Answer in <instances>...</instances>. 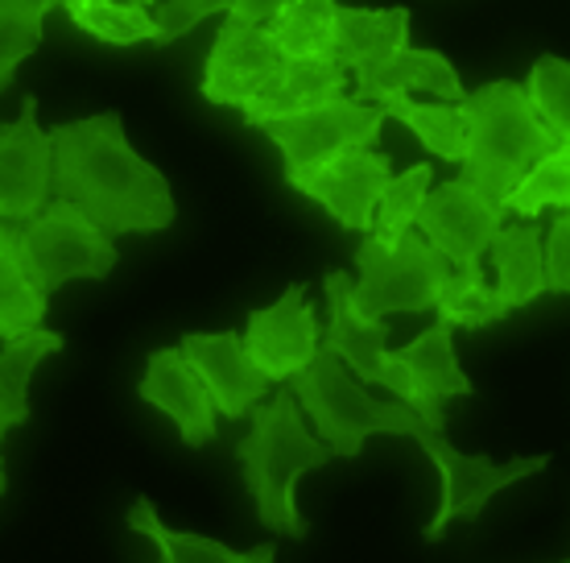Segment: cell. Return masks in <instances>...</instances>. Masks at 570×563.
I'll return each instance as SVG.
<instances>
[{"instance_id": "d6986e66", "label": "cell", "mask_w": 570, "mask_h": 563, "mask_svg": "<svg viewBox=\"0 0 570 563\" xmlns=\"http://www.w3.org/2000/svg\"><path fill=\"white\" fill-rule=\"evenodd\" d=\"M492 253V270H497V303L504 316H513L529 307L538 294H546V261H542V229L538 220H521V224H504L497 241L488 245Z\"/></svg>"}, {"instance_id": "ac0fdd59", "label": "cell", "mask_w": 570, "mask_h": 563, "mask_svg": "<svg viewBox=\"0 0 570 563\" xmlns=\"http://www.w3.org/2000/svg\"><path fill=\"white\" fill-rule=\"evenodd\" d=\"M343 87H347V71L327 58H285L277 79L248 108H240V116L244 125L257 129L261 120H273V116H298L343 100Z\"/></svg>"}, {"instance_id": "30bf717a", "label": "cell", "mask_w": 570, "mask_h": 563, "mask_svg": "<svg viewBox=\"0 0 570 563\" xmlns=\"http://www.w3.org/2000/svg\"><path fill=\"white\" fill-rule=\"evenodd\" d=\"M244 348L269 386H285L298 373H306L323 348L318 332V311L306 299L302 282H289L277 303L248 311L244 323Z\"/></svg>"}, {"instance_id": "e0dca14e", "label": "cell", "mask_w": 570, "mask_h": 563, "mask_svg": "<svg viewBox=\"0 0 570 563\" xmlns=\"http://www.w3.org/2000/svg\"><path fill=\"white\" fill-rule=\"evenodd\" d=\"M397 365L410 373L417 394V415L426 419V427L446 435V415H442V402L446 398H471L475 386L468 381V373L459 369L455 361V332L446 323H434L426 332L410 340V344L393 352Z\"/></svg>"}, {"instance_id": "52a82bcc", "label": "cell", "mask_w": 570, "mask_h": 563, "mask_svg": "<svg viewBox=\"0 0 570 563\" xmlns=\"http://www.w3.org/2000/svg\"><path fill=\"white\" fill-rule=\"evenodd\" d=\"M323 290H327V340L323 348L340 357L347 373L364 381V386H381L397 402L417 410V394L410 373L397 365V357L389 352V323L372 319L356 307V287L343 270H327L323 274Z\"/></svg>"}, {"instance_id": "d590c367", "label": "cell", "mask_w": 570, "mask_h": 563, "mask_svg": "<svg viewBox=\"0 0 570 563\" xmlns=\"http://www.w3.org/2000/svg\"><path fill=\"white\" fill-rule=\"evenodd\" d=\"M558 563H570V560H558Z\"/></svg>"}, {"instance_id": "d4e9b609", "label": "cell", "mask_w": 570, "mask_h": 563, "mask_svg": "<svg viewBox=\"0 0 570 563\" xmlns=\"http://www.w3.org/2000/svg\"><path fill=\"white\" fill-rule=\"evenodd\" d=\"M331 0H282L269 26L282 58H327L331 62V26H335Z\"/></svg>"}, {"instance_id": "9c48e42d", "label": "cell", "mask_w": 570, "mask_h": 563, "mask_svg": "<svg viewBox=\"0 0 570 563\" xmlns=\"http://www.w3.org/2000/svg\"><path fill=\"white\" fill-rule=\"evenodd\" d=\"M504 207L484 200L480 191L451 178L442 187H430L422 212H417V236L430 249H439L442 261L451 265V274L459 278H484V253L497 241V232L504 229Z\"/></svg>"}, {"instance_id": "8992f818", "label": "cell", "mask_w": 570, "mask_h": 563, "mask_svg": "<svg viewBox=\"0 0 570 563\" xmlns=\"http://www.w3.org/2000/svg\"><path fill=\"white\" fill-rule=\"evenodd\" d=\"M451 278V265L439 249H430L417 232L397 245H381L364 236L356 249V307L364 316H422L439 307V294Z\"/></svg>"}, {"instance_id": "4316f807", "label": "cell", "mask_w": 570, "mask_h": 563, "mask_svg": "<svg viewBox=\"0 0 570 563\" xmlns=\"http://www.w3.org/2000/svg\"><path fill=\"white\" fill-rule=\"evenodd\" d=\"M430 195V166L417 162L410 171L393 174V183L385 187L381 203H376V216H372V241L381 245H397L401 236H410L417 224V212Z\"/></svg>"}, {"instance_id": "e575fe53", "label": "cell", "mask_w": 570, "mask_h": 563, "mask_svg": "<svg viewBox=\"0 0 570 563\" xmlns=\"http://www.w3.org/2000/svg\"><path fill=\"white\" fill-rule=\"evenodd\" d=\"M9 489V477H4V464H0V493Z\"/></svg>"}, {"instance_id": "f546056e", "label": "cell", "mask_w": 570, "mask_h": 563, "mask_svg": "<svg viewBox=\"0 0 570 563\" xmlns=\"http://www.w3.org/2000/svg\"><path fill=\"white\" fill-rule=\"evenodd\" d=\"M546 207L570 212V149L558 145L550 158H542L533 171L521 178V187L504 200V212L521 220H538Z\"/></svg>"}, {"instance_id": "ffe728a7", "label": "cell", "mask_w": 570, "mask_h": 563, "mask_svg": "<svg viewBox=\"0 0 570 563\" xmlns=\"http://www.w3.org/2000/svg\"><path fill=\"white\" fill-rule=\"evenodd\" d=\"M410 42V9H335L331 26V62L343 71H360L364 62L385 58Z\"/></svg>"}, {"instance_id": "9a60e30c", "label": "cell", "mask_w": 570, "mask_h": 563, "mask_svg": "<svg viewBox=\"0 0 570 563\" xmlns=\"http://www.w3.org/2000/svg\"><path fill=\"white\" fill-rule=\"evenodd\" d=\"M178 348H183V357L199 373L207 394H212L215 415L244 419L269 394V381L253 365L240 332H186Z\"/></svg>"}, {"instance_id": "7c38bea8", "label": "cell", "mask_w": 570, "mask_h": 563, "mask_svg": "<svg viewBox=\"0 0 570 563\" xmlns=\"http://www.w3.org/2000/svg\"><path fill=\"white\" fill-rule=\"evenodd\" d=\"M55 200V145L38 125V100L26 96L17 120L0 125V220L26 224Z\"/></svg>"}, {"instance_id": "8d00e7d4", "label": "cell", "mask_w": 570, "mask_h": 563, "mask_svg": "<svg viewBox=\"0 0 570 563\" xmlns=\"http://www.w3.org/2000/svg\"><path fill=\"white\" fill-rule=\"evenodd\" d=\"M0 125H4V120H0Z\"/></svg>"}, {"instance_id": "7402d4cb", "label": "cell", "mask_w": 570, "mask_h": 563, "mask_svg": "<svg viewBox=\"0 0 570 563\" xmlns=\"http://www.w3.org/2000/svg\"><path fill=\"white\" fill-rule=\"evenodd\" d=\"M55 352H62V336L46 328L13 344H0V439L29 423V377Z\"/></svg>"}, {"instance_id": "44dd1931", "label": "cell", "mask_w": 570, "mask_h": 563, "mask_svg": "<svg viewBox=\"0 0 570 563\" xmlns=\"http://www.w3.org/2000/svg\"><path fill=\"white\" fill-rule=\"evenodd\" d=\"M129 531L145 535L157 547V563H277L273 543H257L248 551H232L228 543L195 531H170L149 497H137L129 506Z\"/></svg>"}, {"instance_id": "7a4b0ae2", "label": "cell", "mask_w": 570, "mask_h": 563, "mask_svg": "<svg viewBox=\"0 0 570 563\" xmlns=\"http://www.w3.org/2000/svg\"><path fill=\"white\" fill-rule=\"evenodd\" d=\"M50 145H55V200L79 207L108 241L166 232L174 224L178 203L170 183L129 145L120 113L67 120L50 129Z\"/></svg>"}, {"instance_id": "83f0119b", "label": "cell", "mask_w": 570, "mask_h": 563, "mask_svg": "<svg viewBox=\"0 0 570 563\" xmlns=\"http://www.w3.org/2000/svg\"><path fill=\"white\" fill-rule=\"evenodd\" d=\"M50 0H0V91L13 84L17 67L42 46Z\"/></svg>"}, {"instance_id": "5b68a950", "label": "cell", "mask_w": 570, "mask_h": 563, "mask_svg": "<svg viewBox=\"0 0 570 563\" xmlns=\"http://www.w3.org/2000/svg\"><path fill=\"white\" fill-rule=\"evenodd\" d=\"M9 249L26 265L29 282L46 299L67 282H100L116 270V241H108L91 220L62 200H50L42 216L17 224Z\"/></svg>"}, {"instance_id": "cb8c5ba5", "label": "cell", "mask_w": 570, "mask_h": 563, "mask_svg": "<svg viewBox=\"0 0 570 563\" xmlns=\"http://www.w3.org/2000/svg\"><path fill=\"white\" fill-rule=\"evenodd\" d=\"M381 108H385V116H397L401 125L422 142L426 154H434L442 162H463V154H468V125H463L459 104H417L410 96H397V100L381 104Z\"/></svg>"}, {"instance_id": "8fae6325", "label": "cell", "mask_w": 570, "mask_h": 563, "mask_svg": "<svg viewBox=\"0 0 570 563\" xmlns=\"http://www.w3.org/2000/svg\"><path fill=\"white\" fill-rule=\"evenodd\" d=\"M282 50L269 38V26H248L240 17L219 21L207 67H203V100L215 108H248L282 71Z\"/></svg>"}, {"instance_id": "4fadbf2b", "label": "cell", "mask_w": 570, "mask_h": 563, "mask_svg": "<svg viewBox=\"0 0 570 563\" xmlns=\"http://www.w3.org/2000/svg\"><path fill=\"white\" fill-rule=\"evenodd\" d=\"M285 183L318 203L347 232H372L376 203L393 183V162L376 149H347L314 171H285Z\"/></svg>"}, {"instance_id": "5bb4252c", "label": "cell", "mask_w": 570, "mask_h": 563, "mask_svg": "<svg viewBox=\"0 0 570 563\" xmlns=\"http://www.w3.org/2000/svg\"><path fill=\"white\" fill-rule=\"evenodd\" d=\"M137 398L145 406L161 410L178 427V439L186 448H203L219 435V415L207 386L190 369L183 348H154L145 357V373L137 381Z\"/></svg>"}, {"instance_id": "484cf974", "label": "cell", "mask_w": 570, "mask_h": 563, "mask_svg": "<svg viewBox=\"0 0 570 563\" xmlns=\"http://www.w3.org/2000/svg\"><path fill=\"white\" fill-rule=\"evenodd\" d=\"M46 307L50 299L29 282L26 265L17 261L9 241H0V344L42 332Z\"/></svg>"}, {"instance_id": "1f68e13d", "label": "cell", "mask_w": 570, "mask_h": 563, "mask_svg": "<svg viewBox=\"0 0 570 563\" xmlns=\"http://www.w3.org/2000/svg\"><path fill=\"white\" fill-rule=\"evenodd\" d=\"M224 13H228L224 0H157V4H149V21H154V29H157L154 46L178 42V38H186L199 21L224 17Z\"/></svg>"}, {"instance_id": "d6a6232c", "label": "cell", "mask_w": 570, "mask_h": 563, "mask_svg": "<svg viewBox=\"0 0 570 563\" xmlns=\"http://www.w3.org/2000/svg\"><path fill=\"white\" fill-rule=\"evenodd\" d=\"M546 261V290L554 294H570V212H558L550 224V241L542 249Z\"/></svg>"}, {"instance_id": "2e32d148", "label": "cell", "mask_w": 570, "mask_h": 563, "mask_svg": "<svg viewBox=\"0 0 570 563\" xmlns=\"http://www.w3.org/2000/svg\"><path fill=\"white\" fill-rule=\"evenodd\" d=\"M356 75V104H372V108H381V104L397 100V96H410V91H426V96H439L442 104H463L468 100V87L459 84V71L455 62L439 50H414V46L405 42L397 50H389L385 58H376V62H364Z\"/></svg>"}, {"instance_id": "4dcf8cb0", "label": "cell", "mask_w": 570, "mask_h": 563, "mask_svg": "<svg viewBox=\"0 0 570 563\" xmlns=\"http://www.w3.org/2000/svg\"><path fill=\"white\" fill-rule=\"evenodd\" d=\"M434 311H439V323H446L451 332H455V328L475 332V328H488V323L504 319L497 294H492V287H488L484 278H459V274L446 278V287H442Z\"/></svg>"}, {"instance_id": "ba28073f", "label": "cell", "mask_w": 570, "mask_h": 563, "mask_svg": "<svg viewBox=\"0 0 570 563\" xmlns=\"http://www.w3.org/2000/svg\"><path fill=\"white\" fill-rule=\"evenodd\" d=\"M385 120V108L356 104L352 96H343V100L311 108V113L261 120L257 129L282 149L285 171H314V166L340 158L347 149H372L381 142Z\"/></svg>"}, {"instance_id": "3957f363", "label": "cell", "mask_w": 570, "mask_h": 563, "mask_svg": "<svg viewBox=\"0 0 570 563\" xmlns=\"http://www.w3.org/2000/svg\"><path fill=\"white\" fill-rule=\"evenodd\" d=\"M331 460L335 452L302 423L298 398L289 386H282L269 402L253 410V427L236 444V464L244 473V489L257 506V518L282 538L311 535V522L302 518L294 489L306 473H318Z\"/></svg>"}, {"instance_id": "f1b7e54d", "label": "cell", "mask_w": 570, "mask_h": 563, "mask_svg": "<svg viewBox=\"0 0 570 563\" xmlns=\"http://www.w3.org/2000/svg\"><path fill=\"white\" fill-rule=\"evenodd\" d=\"M525 96L542 125L554 133V142L570 149V62L562 55H538L529 67Z\"/></svg>"}, {"instance_id": "277c9868", "label": "cell", "mask_w": 570, "mask_h": 563, "mask_svg": "<svg viewBox=\"0 0 570 563\" xmlns=\"http://www.w3.org/2000/svg\"><path fill=\"white\" fill-rule=\"evenodd\" d=\"M459 113L468 125L463 183H471L484 200L500 203V207L521 187V178L558 149L554 133L533 113L525 87L513 79L468 91Z\"/></svg>"}, {"instance_id": "6da1fadb", "label": "cell", "mask_w": 570, "mask_h": 563, "mask_svg": "<svg viewBox=\"0 0 570 563\" xmlns=\"http://www.w3.org/2000/svg\"><path fill=\"white\" fill-rule=\"evenodd\" d=\"M289 390L298 398V410H306V419L314 423L318 439L343 460H356L372 435H410V439L422 444V452L439 464L442 473V502L434 509V518L426 522V531H422L426 543H439L451 522H475L497 493L533 477V473H542L550 464L546 452L542 456H517V460H492V456L459 452L446 435L426 427V419L405 402L372 398L327 348H318L314 365L306 373L294 377Z\"/></svg>"}, {"instance_id": "603a6c76", "label": "cell", "mask_w": 570, "mask_h": 563, "mask_svg": "<svg viewBox=\"0 0 570 563\" xmlns=\"http://www.w3.org/2000/svg\"><path fill=\"white\" fill-rule=\"evenodd\" d=\"M75 29L108 46H141L154 42L157 29L149 21V4L141 0H67L62 4Z\"/></svg>"}, {"instance_id": "836d02e7", "label": "cell", "mask_w": 570, "mask_h": 563, "mask_svg": "<svg viewBox=\"0 0 570 563\" xmlns=\"http://www.w3.org/2000/svg\"><path fill=\"white\" fill-rule=\"evenodd\" d=\"M13 229H17V224H9V220H0V241H9V236H13Z\"/></svg>"}]
</instances>
